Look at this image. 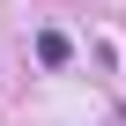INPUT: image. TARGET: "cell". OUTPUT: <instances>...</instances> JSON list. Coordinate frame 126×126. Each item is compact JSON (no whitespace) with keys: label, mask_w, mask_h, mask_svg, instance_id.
<instances>
[{"label":"cell","mask_w":126,"mask_h":126,"mask_svg":"<svg viewBox=\"0 0 126 126\" xmlns=\"http://www.w3.org/2000/svg\"><path fill=\"white\" fill-rule=\"evenodd\" d=\"M67 52H74V45L59 37V30H45V37H37V59H45V67H67Z\"/></svg>","instance_id":"1"}]
</instances>
